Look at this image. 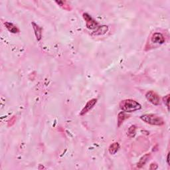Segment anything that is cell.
Returning <instances> with one entry per match:
<instances>
[{
  "label": "cell",
  "mask_w": 170,
  "mask_h": 170,
  "mask_svg": "<svg viewBox=\"0 0 170 170\" xmlns=\"http://www.w3.org/2000/svg\"><path fill=\"white\" fill-rule=\"evenodd\" d=\"M146 98L153 105L158 106L160 104V98H159V95L155 92L152 91L147 92V93L146 94Z\"/></svg>",
  "instance_id": "obj_4"
},
{
  "label": "cell",
  "mask_w": 170,
  "mask_h": 170,
  "mask_svg": "<svg viewBox=\"0 0 170 170\" xmlns=\"http://www.w3.org/2000/svg\"><path fill=\"white\" fill-rule=\"evenodd\" d=\"M140 119L146 124L153 126H161L164 124V120L161 117L156 114H144L140 116Z\"/></svg>",
  "instance_id": "obj_2"
},
{
  "label": "cell",
  "mask_w": 170,
  "mask_h": 170,
  "mask_svg": "<svg viewBox=\"0 0 170 170\" xmlns=\"http://www.w3.org/2000/svg\"><path fill=\"white\" fill-rule=\"evenodd\" d=\"M150 154H146L145 155L143 156L141 158H140V161H138V163L137 164V167L138 168H141V167H142L144 165H146V164L147 162L148 161L149 159L150 158Z\"/></svg>",
  "instance_id": "obj_9"
},
{
  "label": "cell",
  "mask_w": 170,
  "mask_h": 170,
  "mask_svg": "<svg viewBox=\"0 0 170 170\" xmlns=\"http://www.w3.org/2000/svg\"><path fill=\"white\" fill-rule=\"evenodd\" d=\"M136 126L135 125L131 126L128 131V136L130 138L134 137L136 134Z\"/></svg>",
  "instance_id": "obj_13"
},
{
  "label": "cell",
  "mask_w": 170,
  "mask_h": 170,
  "mask_svg": "<svg viewBox=\"0 0 170 170\" xmlns=\"http://www.w3.org/2000/svg\"><path fill=\"white\" fill-rule=\"evenodd\" d=\"M96 102H97L96 99H92L91 100H90L89 101L86 103V105L84 106V107L82 109L81 112H80V115L84 116V114H86L87 112H89L90 110L94 106L95 104H96Z\"/></svg>",
  "instance_id": "obj_5"
},
{
  "label": "cell",
  "mask_w": 170,
  "mask_h": 170,
  "mask_svg": "<svg viewBox=\"0 0 170 170\" xmlns=\"http://www.w3.org/2000/svg\"><path fill=\"white\" fill-rule=\"evenodd\" d=\"M158 168V166L156 162H153L150 165V169H152V170H155Z\"/></svg>",
  "instance_id": "obj_16"
},
{
  "label": "cell",
  "mask_w": 170,
  "mask_h": 170,
  "mask_svg": "<svg viewBox=\"0 0 170 170\" xmlns=\"http://www.w3.org/2000/svg\"><path fill=\"white\" fill-rule=\"evenodd\" d=\"M5 25H6V27L7 29V30L9 31V32H11L12 33H17L19 32V29L18 28L14 25L12 23L10 22H6L5 23Z\"/></svg>",
  "instance_id": "obj_11"
},
{
  "label": "cell",
  "mask_w": 170,
  "mask_h": 170,
  "mask_svg": "<svg viewBox=\"0 0 170 170\" xmlns=\"http://www.w3.org/2000/svg\"><path fill=\"white\" fill-rule=\"evenodd\" d=\"M82 17H83L84 21H86V26L88 29L91 30L97 29V27H99V24L91 15L86 14V13H84L83 15H82Z\"/></svg>",
  "instance_id": "obj_3"
},
{
  "label": "cell",
  "mask_w": 170,
  "mask_h": 170,
  "mask_svg": "<svg viewBox=\"0 0 170 170\" xmlns=\"http://www.w3.org/2000/svg\"><path fill=\"white\" fill-rule=\"evenodd\" d=\"M128 118H129V115L126 114V112L124 111L120 112L118 115V127H120L122 124L123 122H124V120Z\"/></svg>",
  "instance_id": "obj_8"
},
{
  "label": "cell",
  "mask_w": 170,
  "mask_h": 170,
  "mask_svg": "<svg viewBox=\"0 0 170 170\" xmlns=\"http://www.w3.org/2000/svg\"><path fill=\"white\" fill-rule=\"evenodd\" d=\"M31 24L33 30H34L35 35L36 39H37V41H40L42 39V28L39 27V25H38L37 24H35V22H32Z\"/></svg>",
  "instance_id": "obj_7"
},
{
  "label": "cell",
  "mask_w": 170,
  "mask_h": 170,
  "mask_svg": "<svg viewBox=\"0 0 170 170\" xmlns=\"http://www.w3.org/2000/svg\"><path fill=\"white\" fill-rule=\"evenodd\" d=\"M15 116H14L13 117L11 120H10L9 121V123H8V126H12L13 124H14L15 123Z\"/></svg>",
  "instance_id": "obj_17"
},
{
  "label": "cell",
  "mask_w": 170,
  "mask_h": 170,
  "mask_svg": "<svg viewBox=\"0 0 170 170\" xmlns=\"http://www.w3.org/2000/svg\"><path fill=\"white\" fill-rule=\"evenodd\" d=\"M55 2L59 5V6H61V7H63L64 9L68 10V11H70V10L71 9L70 6H69V5H67V6H66V5H65V4H66V1H56Z\"/></svg>",
  "instance_id": "obj_14"
},
{
  "label": "cell",
  "mask_w": 170,
  "mask_h": 170,
  "mask_svg": "<svg viewBox=\"0 0 170 170\" xmlns=\"http://www.w3.org/2000/svg\"><path fill=\"white\" fill-rule=\"evenodd\" d=\"M151 41L153 43L156 44H163L165 43V38L164 35L160 33H154L151 37Z\"/></svg>",
  "instance_id": "obj_6"
},
{
  "label": "cell",
  "mask_w": 170,
  "mask_h": 170,
  "mask_svg": "<svg viewBox=\"0 0 170 170\" xmlns=\"http://www.w3.org/2000/svg\"><path fill=\"white\" fill-rule=\"evenodd\" d=\"M163 101L167 106V110H169V94H167L163 98Z\"/></svg>",
  "instance_id": "obj_15"
},
{
  "label": "cell",
  "mask_w": 170,
  "mask_h": 170,
  "mask_svg": "<svg viewBox=\"0 0 170 170\" xmlns=\"http://www.w3.org/2000/svg\"><path fill=\"white\" fill-rule=\"evenodd\" d=\"M109 31V27L106 25H102V26H99L96 29V31L93 33L94 35H104Z\"/></svg>",
  "instance_id": "obj_10"
},
{
  "label": "cell",
  "mask_w": 170,
  "mask_h": 170,
  "mask_svg": "<svg viewBox=\"0 0 170 170\" xmlns=\"http://www.w3.org/2000/svg\"><path fill=\"white\" fill-rule=\"evenodd\" d=\"M166 161H167V164L168 166H170V164H169V152L167 154V158H166Z\"/></svg>",
  "instance_id": "obj_18"
},
{
  "label": "cell",
  "mask_w": 170,
  "mask_h": 170,
  "mask_svg": "<svg viewBox=\"0 0 170 170\" xmlns=\"http://www.w3.org/2000/svg\"><path fill=\"white\" fill-rule=\"evenodd\" d=\"M119 148H120V145L118 142L112 143L109 148V153L111 154V155H114V154H116L118 150H119Z\"/></svg>",
  "instance_id": "obj_12"
},
{
  "label": "cell",
  "mask_w": 170,
  "mask_h": 170,
  "mask_svg": "<svg viewBox=\"0 0 170 170\" xmlns=\"http://www.w3.org/2000/svg\"><path fill=\"white\" fill-rule=\"evenodd\" d=\"M120 108L126 113L133 112L141 109V105L134 100L126 99L120 102Z\"/></svg>",
  "instance_id": "obj_1"
}]
</instances>
